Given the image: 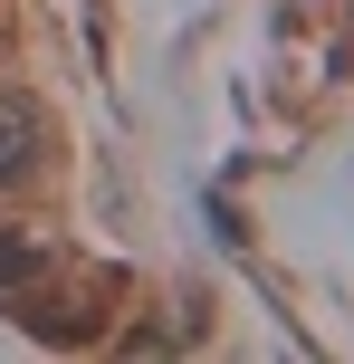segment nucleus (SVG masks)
I'll return each instance as SVG.
<instances>
[{"label":"nucleus","instance_id":"f03ea898","mask_svg":"<svg viewBox=\"0 0 354 364\" xmlns=\"http://www.w3.org/2000/svg\"><path fill=\"white\" fill-rule=\"evenodd\" d=\"M38 278H48V250L19 240V230H0V288H38Z\"/></svg>","mask_w":354,"mask_h":364},{"label":"nucleus","instance_id":"f257e3e1","mask_svg":"<svg viewBox=\"0 0 354 364\" xmlns=\"http://www.w3.org/2000/svg\"><path fill=\"white\" fill-rule=\"evenodd\" d=\"M38 154H48V115H38L19 87H0V192H10V182H29Z\"/></svg>","mask_w":354,"mask_h":364}]
</instances>
